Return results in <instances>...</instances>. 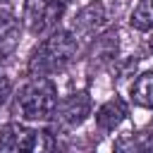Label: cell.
Masks as SVG:
<instances>
[{"label": "cell", "instance_id": "1", "mask_svg": "<svg viewBox=\"0 0 153 153\" xmlns=\"http://www.w3.org/2000/svg\"><path fill=\"white\" fill-rule=\"evenodd\" d=\"M76 57V36L72 31H53L43 43H38L29 57L31 76H48L62 72Z\"/></svg>", "mask_w": 153, "mask_h": 153}, {"label": "cell", "instance_id": "2", "mask_svg": "<svg viewBox=\"0 0 153 153\" xmlns=\"http://www.w3.org/2000/svg\"><path fill=\"white\" fill-rule=\"evenodd\" d=\"M57 105V88L48 76H33L17 93L14 110L26 122H45L53 117Z\"/></svg>", "mask_w": 153, "mask_h": 153}, {"label": "cell", "instance_id": "3", "mask_svg": "<svg viewBox=\"0 0 153 153\" xmlns=\"http://www.w3.org/2000/svg\"><path fill=\"white\" fill-rule=\"evenodd\" d=\"M41 136H43V131H33V129H29L19 122H10V124L0 127V153L43 148Z\"/></svg>", "mask_w": 153, "mask_h": 153}, {"label": "cell", "instance_id": "4", "mask_svg": "<svg viewBox=\"0 0 153 153\" xmlns=\"http://www.w3.org/2000/svg\"><path fill=\"white\" fill-rule=\"evenodd\" d=\"M53 115H55L65 127H79V124H84V120L91 115V96H88L86 91L69 93V96H65V98L57 100Z\"/></svg>", "mask_w": 153, "mask_h": 153}, {"label": "cell", "instance_id": "5", "mask_svg": "<svg viewBox=\"0 0 153 153\" xmlns=\"http://www.w3.org/2000/svg\"><path fill=\"white\" fill-rule=\"evenodd\" d=\"M103 22H105V7H103V2L93 0L76 12V17L72 22V33L74 36H91L98 26H103Z\"/></svg>", "mask_w": 153, "mask_h": 153}, {"label": "cell", "instance_id": "6", "mask_svg": "<svg viewBox=\"0 0 153 153\" xmlns=\"http://www.w3.org/2000/svg\"><path fill=\"white\" fill-rule=\"evenodd\" d=\"M127 103L120 98V96H115V98H110L108 103H103L98 110H96V124L103 129V131H112L115 127H120L122 122H124V117H127Z\"/></svg>", "mask_w": 153, "mask_h": 153}, {"label": "cell", "instance_id": "7", "mask_svg": "<svg viewBox=\"0 0 153 153\" xmlns=\"http://www.w3.org/2000/svg\"><path fill=\"white\" fill-rule=\"evenodd\" d=\"M131 100L141 108L153 110V72H143L131 84Z\"/></svg>", "mask_w": 153, "mask_h": 153}, {"label": "cell", "instance_id": "8", "mask_svg": "<svg viewBox=\"0 0 153 153\" xmlns=\"http://www.w3.org/2000/svg\"><path fill=\"white\" fill-rule=\"evenodd\" d=\"M48 0H26L24 7V22L31 33H43V14H45Z\"/></svg>", "mask_w": 153, "mask_h": 153}, {"label": "cell", "instance_id": "9", "mask_svg": "<svg viewBox=\"0 0 153 153\" xmlns=\"http://www.w3.org/2000/svg\"><path fill=\"white\" fill-rule=\"evenodd\" d=\"M129 24L136 31H151L153 29V0H139V5L134 7Z\"/></svg>", "mask_w": 153, "mask_h": 153}, {"label": "cell", "instance_id": "10", "mask_svg": "<svg viewBox=\"0 0 153 153\" xmlns=\"http://www.w3.org/2000/svg\"><path fill=\"white\" fill-rule=\"evenodd\" d=\"M117 53V33H105L96 41V48H93V60L98 62H108L112 60Z\"/></svg>", "mask_w": 153, "mask_h": 153}, {"label": "cell", "instance_id": "11", "mask_svg": "<svg viewBox=\"0 0 153 153\" xmlns=\"http://www.w3.org/2000/svg\"><path fill=\"white\" fill-rule=\"evenodd\" d=\"M17 29H19V22H17L14 12H12L5 2H0V38H12V36H17Z\"/></svg>", "mask_w": 153, "mask_h": 153}, {"label": "cell", "instance_id": "12", "mask_svg": "<svg viewBox=\"0 0 153 153\" xmlns=\"http://www.w3.org/2000/svg\"><path fill=\"white\" fill-rule=\"evenodd\" d=\"M65 10H67V0H48L45 14H43V31L50 29V26H55V24L62 19Z\"/></svg>", "mask_w": 153, "mask_h": 153}, {"label": "cell", "instance_id": "13", "mask_svg": "<svg viewBox=\"0 0 153 153\" xmlns=\"http://www.w3.org/2000/svg\"><path fill=\"white\" fill-rule=\"evenodd\" d=\"M10 91H12V81L7 76H0V105L5 103V98L10 96Z\"/></svg>", "mask_w": 153, "mask_h": 153}, {"label": "cell", "instance_id": "14", "mask_svg": "<svg viewBox=\"0 0 153 153\" xmlns=\"http://www.w3.org/2000/svg\"><path fill=\"white\" fill-rule=\"evenodd\" d=\"M148 50H151V53H153V36H151V38H148Z\"/></svg>", "mask_w": 153, "mask_h": 153}]
</instances>
